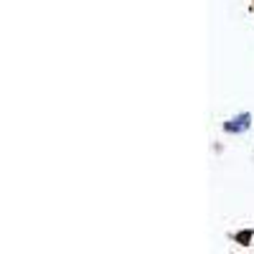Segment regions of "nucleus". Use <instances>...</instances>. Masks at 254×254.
I'll list each match as a JSON object with an SVG mask.
<instances>
[{
	"label": "nucleus",
	"instance_id": "2",
	"mask_svg": "<svg viewBox=\"0 0 254 254\" xmlns=\"http://www.w3.org/2000/svg\"><path fill=\"white\" fill-rule=\"evenodd\" d=\"M252 239V231H247V234H239V242H249Z\"/></svg>",
	"mask_w": 254,
	"mask_h": 254
},
{
	"label": "nucleus",
	"instance_id": "1",
	"mask_svg": "<svg viewBox=\"0 0 254 254\" xmlns=\"http://www.w3.org/2000/svg\"><path fill=\"white\" fill-rule=\"evenodd\" d=\"M249 122H252V117H249V115H242V117H237V120L226 122L224 127H226L229 132H239V130H247V127H249Z\"/></svg>",
	"mask_w": 254,
	"mask_h": 254
}]
</instances>
